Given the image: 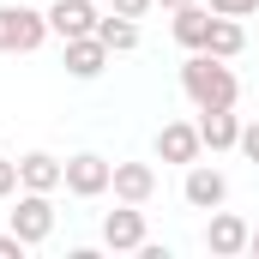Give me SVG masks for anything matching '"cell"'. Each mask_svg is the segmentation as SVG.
Listing matches in <instances>:
<instances>
[{"instance_id": "cell-1", "label": "cell", "mask_w": 259, "mask_h": 259, "mask_svg": "<svg viewBox=\"0 0 259 259\" xmlns=\"http://www.w3.org/2000/svg\"><path fill=\"white\" fill-rule=\"evenodd\" d=\"M181 91H187L193 109H235L241 78H235V66H229V61H217V55L193 49V55L181 61Z\"/></svg>"}, {"instance_id": "cell-2", "label": "cell", "mask_w": 259, "mask_h": 259, "mask_svg": "<svg viewBox=\"0 0 259 259\" xmlns=\"http://www.w3.org/2000/svg\"><path fill=\"white\" fill-rule=\"evenodd\" d=\"M49 12L36 6H0V55H36L49 42Z\"/></svg>"}, {"instance_id": "cell-3", "label": "cell", "mask_w": 259, "mask_h": 259, "mask_svg": "<svg viewBox=\"0 0 259 259\" xmlns=\"http://www.w3.org/2000/svg\"><path fill=\"white\" fill-rule=\"evenodd\" d=\"M6 229H12L24 247H42V241L55 235V193H30V187H18V205H12Z\"/></svg>"}, {"instance_id": "cell-4", "label": "cell", "mask_w": 259, "mask_h": 259, "mask_svg": "<svg viewBox=\"0 0 259 259\" xmlns=\"http://www.w3.org/2000/svg\"><path fill=\"white\" fill-rule=\"evenodd\" d=\"M109 181H115V163L109 157H97V151H78V157H66V193L72 199H103L109 193Z\"/></svg>"}, {"instance_id": "cell-5", "label": "cell", "mask_w": 259, "mask_h": 259, "mask_svg": "<svg viewBox=\"0 0 259 259\" xmlns=\"http://www.w3.org/2000/svg\"><path fill=\"white\" fill-rule=\"evenodd\" d=\"M199 151H205L199 121H163V127H157V157H163V163L187 169V163H199Z\"/></svg>"}, {"instance_id": "cell-6", "label": "cell", "mask_w": 259, "mask_h": 259, "mask_svg": "<svg viewBox=\"0 0 259 259\" xmlns=\"http://www.w3.org/2000/svg\"><path fill=\"white\" fill-rule=\"evenodd\" d=\"M181 199H187L193 211H217V205L229 199V175H223V169H211V163H187Z\"/></svg>"}, {"instance_id": "cell-7", "label": "cell", "mask_w": 259, "mask_h": 259, "mask_svg": "<svg viewBox=\"0 0 259 259\" xmlns=\"http://www.w3.org/2000/svg\"><path fill=\"white\" fill-rule=\"evenodd\" d=\"M247 235H253V229H247L235 211L217 205L211 223H205V253H211V259H235V253H247Z\"/></svg>"}, {"instance_id": "cell-8", "label": "cell", "mask_w": 259, "mask_h": 259, "mask_svg": "<svg viewBox=\"0 0 259 259\" xmlns=\"http://www.w3.org/2000/svg\"><path fill=\"white\" fill-rule=\"evenodd\" d=\"M151 235H145V211L139 205H121V211H109L103 217V247L109 253H139Z\"/></svg>"}, {"instance_id": "cell-9", "label": "cell", "mask_w": 259, "mask_h": 259, "mask_svg": "<svg viewBox=\"0 0 259 259\" xmlns=\"http://www.w3.org/2000/svg\"><path fill=\"white\" fill-rule=\"evenodd\" d=\"M61 66L72 78H103V66H109V42L91 30V36H66L61 42Z\"/></svg>"}, {"instance_id": "cell-10", "label": "cell", "mask_w": 259, "mask_h": 259, "mask_svg": "<svg viewBox=\"0 0 259 259\" xmlns=\"http://www.w3.org/2000/svg\"><path fill=\"white\" fill-rule=\"evenodd\" d=\"M97 24H103V12H97L91 0H55V6H49V30H55L61 42L66 36H91Z\"/></svg>"}, {"instance_id": "cell-11", "label": "cell", "mask_w": 259, "mask_h": 259, "mask_svg": "<svg viewBox=\"0 0 259 259\" xmlns=\"http://www.w3.org/2000/svg\"><path fill=\"white\" fill-rule=\"evenodd\" d=\"M61 181H66V163H61V157H49V151H24V157H18V187L55 193Z\"/></svg>"}, {"instance_id": "cell-12", "label": "cell", "mask_w": 259, "mask_h": 259, "mask_svg": "<svg viewBox=\"0 0 259 259\" xmlns=\"http://www.w3.org/2000/svg\"><path fill=\"white\" fill-rule=\"evenodd\" d=\"M199 139H205V151H235L241 145V115L235 109H199Z\"/></svg>"}, {"instance_id": "cell-13", "label": "cell", "mask_w": 259, "mask_h": 259, "mask_svg": "<svg viewBox=\"0 0 259 259\" xmlns=\"http://www.w3.org/2000/svg\"><path fill=\"white\" fill-rule=\"evenodd\" d=\"M109 187H115L121 205H145V199L157 193V169L151 163H115V181Z\"/></svg>"}, {"instance_id": "cell-14", "label": "cell", "mask_w": 259, "mask_h": 259, "mask_svg": "<svg viewBox=\"0 0 259 259\" xmlns=\"http://www.w3.org/2000/svg\"><path fill=\"white\" fill-rule=\"evenodd\" d=\"M211 18H217V12H211V6H175V24H169V30H175V42H181V49H205V36H211Z\"/></svg>"}, {"instance_id": "cell-15", "label": "cell", "mask_w": 259, "mask_h": 259, "mask_svg": "<svg viewBox=\"0 0 259 259\" xmlns=\"http://www.w3.org/2000/svg\"><path fill=\"white\" fill-rule=\"evenodd\" d=\"M247 49V30H241V18H211V36H205V55H217V61H235Z\"/></svg>"}, {"instance_id": "cell-16", "label": "cell", "mask_w": 259, "mask_h": 259, "mask_svg": "<svg viewBox=\"0 0 259 259\" xmlns=\"http://www.w3.org/2000/svg\"><path fill=\"white\" fill-rule=\"evenodd\" d=\"M97 36L109 42V55H127V49H139V18H121V12H103Z\"/></svg>"}, {"instance_id": "cell-17", "label": "cell", "mask_w": 259, "mask_h": 259, "mask_svg": "<svg viewBox=\"0 0 259 259\" xmlns=\"http://www.w3.org/2000/svg\"><path fill=\"white\" fill-rule=\"evenodd\" d=\"M247 163H259V121H241V145H235Z\"/></svg>"}, {"instance_id": "cell-18", "label": "cell", "mask_w": 259, "mask_h": 259, "mask_svg": "<svg viewBox=\"0 0 259 259\" xmlns=\"http://www.w3.org/2000/svg\"><path fill=\"white\" fill-rule=\"evenodd\" d=\"M205 6H211V12H223V18H247L259 0H205Z\"/></svg>"}, {"instance_id": "cell-19", "label": "cell", "mask_w": 259, "mask_h": 259, "mask_svg": "<svg viewBox=\"0 0 259 259\" xmlns=\"http://www.w3.org/2000/svg\"><path fill=\"white\" fill-rule=\"evenodd\" d=\"M18 193V157H0V199Z\"/></svg>"}, {"instance_id": "cell-20", "label": "cell", "mask_w": 259, "mask_h": 259, "mask_svg": "<svg viewBox=\"0 0 259 259\" xmlns=\"http://www.w3.org/2000/svg\"><path fill=\"white\" fill-rule=\"evenodd\" d=\"M157 0H109V12H121V18H145Z\"/></svg>"}, {"instance_id": "cell-21", "label": "cell", "mask_w": 259, "mask_h": 259, "mask_svg": "<svg viewBox=\"0 0 259 259\" xmlns=\"http://www.w3.org/2000/svg\"><path fill=\"white\" fill-rule=\"evenodd\" d=\"M18 253H24V241H18V235L6 229V235H0V259H18Z\"/></svg>"}, {"instance_id": "cell-22", "label": "cell", "mask_w": 259, "mask_h": 259, "mask_svg": "<svg viewBox=\"0 0 259 259\" xmlns=\"http://www.w3.org/2000/svg\"><path fill=\"white\" fill-rule=\"evenodd\" d=\"M157 6H169V12H175V6H193V0H157Z\"/></svg>"}, {"instance_id": "cell-23", "label": "cell", "mask_w": 259, "mask_h": 259, "mask_svg": "<svg viewBox=\"0 0 259 259\" xmlns=\"http://www.w3.org/2000/svg\"><path fill=\"white\" fill-rule=\"evenodd\" d=\"M247 253H259V229H253V235H247Z\"/></svg>"}]
</instances>
